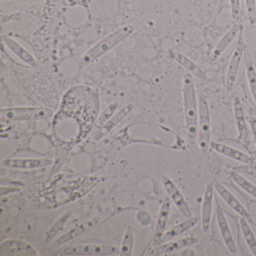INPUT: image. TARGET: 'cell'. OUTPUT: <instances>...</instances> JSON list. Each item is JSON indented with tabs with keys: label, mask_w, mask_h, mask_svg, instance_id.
Returning <instances> with one entry per match:
<instances>
[{
	"label": "cell",
	"mask_w": 256,
	"mask_h": 256,
	"mask_svg": "<svg viewBox=\"0 0 256 256\" xmlns=\"http://www.w3.org/2000/svg\"><path fill=\"white\" fill-rule=\"evenodd\" d=\"M182 100L185 114L186 130L188 138L193 140L198 136V108L196 100L194 80L191 74H186L182 78Z\"/></svg>",
	"instance_id": "cell-1"
},
{
	"label": "cell",
	"mask_w": 256,
	"mask_h": 256,
	"mask_svg": "<svg viewBox=\"0 0 256 256\" xmlns=\"http://www.w3.org/2000/svg\"><path fill=\"white\" fill-rule=\"evenodd\" d=\"M134 31L133 26H125L120 28L118 30L110 34V35L98 42L92 48L90 49L83 56H82V64H89L95 62L100 59L102 56L112 50V48L118 46L121 42L130 36Z\"/></svg>",
	"instance_id": "cell-2"
},
{
	"label": "cell",
	"mask_w": 256,
	"mask_h": 256,
	"mask_svg": "<svg viewBox=\"0 0 256 256\" xmlns=\"http://www.w3.org/2000/svg\"><path fill=\"white\" fill-rule=\"evenodd\" d=\"M52 115V109L43 107L8 108L0 110V120L2 122L38 120L47 119Z\"/></svg>",
	"instance_id": "cell-3"
},
{
	"label": "cell",
	"mask_w": 256,
	"mask_h": 256,
	"mask_svg": "<svg viewBox=\"0 0 256 256\" xmlns=\"http://www.w3.org/2000/svg\"><path fill=\"white\" fill-rule=\"evenodd\" d=\"M120 248L116 246L104 244H82L60 248L52 256H118Z\"/></svg>",
	"instance_id": "cell-4"
},
{
	"label": "cell",
	"mask_w": 256,
	"mask_h": 256,
	"mask_svg": "<svg viewBox=\"0 0 256 256\" xmlns=\"http://www.w3.org/2000/svg\"><path fill=\"white\" fill-rule=\"evenodd\" d=\"M210 113L208 98L200 95L198 102V142L200 150L208 152L210 142Z\"/></svg>",
	"instance_id": "cell-5"
},
{
	"label": "cell",
	"mask_w": 256,
	"mask_h": 256,
	"mask_svg": "<svg viewBox=\"0 0 256 256\" xmlns=\"http://www.w3.org/2000/svg\"><path fill=\"white\" fill-rule=\"evenodd\" d=\"M1 256H36L38 252L34 246L25 240L8 239L0 244Z\"/></svg>",
	"instance_id": "cell-6"
},
{
	"label": "cell",
	"mask_w": 256,
	"mask_h": 256,
	"mask_svg": "<svg viewBox=\"0 0 256 256\" xmlns=\"http://www.w3.org/2000/svg\"><path fill=\"white\" fill-rule=\"evenodd\" d=\"M162 182L164 190L167 192L168 197L174 204L180 214L186 218L192 216V212L191 208H190L188 202H186L184 194L180 191L179 188L176 186L174 181L167 176H163Z\"/></svg>",
	"instance_id": "cell-7"
},
{
	"label": "cell",
	"mask_w": 256,
	"mask_h": 256,
	"mask_svg": "<svg viewBox=\"0 0 256 256\" xmlns=\"http://www.w3.org/2000/svg\"><path fill=\"white\" fill-rule=\"evenodd\" d=\"M214 188L222 199L227 204L228 206H230L240 216L246 218L248 222H252V218L250 212L244 208L241 202L235 197L233 193L230 192L220 182H215Z\"/></svg>",
	"instance_id": "cell-8"
},
{
	"label": "cell",
	"mask_w": 256,
	"mask_h": 256,
	"mask_svg": "<svg viewBox=\"0 0 256 256\" xmlns=\"http://www.w3.org/2000/svg\"><path fill=\"white\" fill-rule=\"evenodd\" d=\"M216 216L218 230L221 234L222 238L226 248L228 250L229 252L235 254L238 251L236 242L234 239L233 234L230 230L226 214L220 204L217 205L216 208Z\"/></svg>",
	"instance_id": "cell-9"
},
{
	"label": "cell",
	"mask_w": 256,
	"mask_h": 256,
	"mask_svg": "<svg viewBox=\"0 0 256 256\" xmlns=\"http://www.w3.org/2000/svg\"><path fill=\"white\" fill-rule=\"evenodd\" d=\"M234 115L236 130H238V140L246 148H248L251 144L250 132H248L242 104L238 97H236L234 101Z\"/></svg>",
	"instance_id": "cell-10"
},
{
	"label": "cell",
	"mask_w": 256,
	"mask_h": 256,
	"mask_svg": "<svg viewBox=\"0 0 256 256\" xmlns=\"http://www.w3.org/2000/svg\"><path fill=\"white\" fill-rule=\"evenodd\" d=\"M214 184L210 182L206 186L204 192L203 200H202V228L204 233H208L210 227L212 220V206L214 200Z\"/></svg>",
	"instance_id": "cell-11"
},
{
	"label": "cell",
	"mask_w": 256,
	"mask_h": 256,
	"mask_svg": "<svg viewBox=\"0 0 256 256\" xmlns=\"http://www.w3.org/2000/svg\"><path fill=\"white\" fill-rule=\"evenodd\" d=\"M244 53V46L242 44H239L232 54L230 64L228 68L227 77H226V89L228 92H232L234 88Z\"/></svg>",
	"instance_id": "cell-12"
},
{
	"label": "cell",
	"mask_w": 256,
	"mask_h": 256,
	"mask_svg": "<svg viewBox=\"0 0 256 256\" xmlns=\"http://www.w3.org/2000/svg\"><path fill=\"white\" fill-rule=\"evenodd\" d=\"M197 242V239L194 236H187L182 239L178 240H170L164 244L156 245L155 247L150 251L149 254L150 256H162V254H167L169 252H173L176 250H181L186 247L190 246Z\"/></svg>",
	"instance_id": "cell-13"
},
{
	"label": "cell",
	"mask_w": 256,
	"mask_h": 256,
	"mask_svg": "<svg viewBox=\"0 0 256 256\" xmlns=\"http://www.w3.org/2000/svg\"><path fill=\"white\" fill-rule=\"evenodd\" d=\"M53 161L49 158H7L2 162L6 167L17 169H34L52 166Z\"/></svg>",
	"instance_id": "cell-14"
},
{
	"label": "cell",
	"mask_w": 256,
	"mask_h": 256,
	"mask_svg": "<svg viewBox=\"0 0 256 256\" xmlns=\"http://www.w3.org/2000/svg\"><path fill=\"white\" fill-rule=\"evenodd\" d=\"M198 218L196 216H192L190 218H186L185 221L181 222L180 223L174 226L172 228L168 230L167 232H164L162 236L158 240L156 245L164 244V242L172 240L178 236H180L181 234L196 226L198 223Z\"/></svg>",
	"instance_id": "cell-15"
},
{
	"label": "cell",
	"mask_w": 256,
	"mask_h": 256,
	"mask_svg": "<svg viewBox=\"0 0 256 256\" xmlns=\"http://www.w3.org/2000/svg\"><path fill=\"white\" fill-rule=\"evenodd\" d=\"M102 218L100 216L92 217L90 220H86L84 222L82 223L79 226H76L74 228L68 230L66 233L64 234L62 236H61L59 239L58 240V244H65L66 242H70L72 240L78 238L80 235L83 234L85 232L92 229V228L95 227L97 224L101 222Z\"/></svg>",
	"instance_id": "cell-16"
},
{
	"label": "cell",
	"mask_w": 256,
	"mask_h": 256,
	"mask_svg": "<svg viewBox=\"0 0 256 256\" xmlns=\"http://www.w3.org/2000/svg\"><path fill=\"white\" fill-rule=\"evenodd\" d=\"M210 146L216 152H218L230 160H234V161L239 162L244 164H250L252 162L251 156L240 150L232 148L228 145L218 143V142H212L210 144Z\"/></svg>",
	"instance_id": "cell-17"
},
{
	"label": "cell",
	"mask_w": 256,
	"mask_h": 256,
	"mask_svg": "<svg viewBox=\"0 0 256 256\" xmlns=\"http://www.w3.org/2000/svg\"><path fill=\"white\" fill-rule=\"evenodd\" d=\"M240 30V25L235 24L226 32L214 48L210 55L211 62H216L223 54L226 49L230 46V43L234 41Z\"/></svg>",
	"instance_id": "cell-18"
},
{
	"label": "cell",
	"mask_w": 256,
	"mask_h": 256,
	"mask_svg": "<svg viewBox=\"0 0 256 256\" xmlns=\"http://www.w3.org/2000/svg\"><path fill=\"white\" fill-rule=\"evenodd\" d=\"M169 197H166L162 204L157 218L156 224L155 233H154V245L156 244L158 240L161 238L166 230V224L170 214L172 202Z\"/></svg>",
	"instance_id": "cell-19"
},
{
	"label": "cell",
	"mask_w": 256,
	"mask_h": 256,
	"mask_svg": "<svg viewBox=\"0 0 256 256\" xmlns=\"http://www.w3.org/2000/svg\"><path fill=\"white\" fill-rule=\"evenodd\" d=\"M170 56H172L174 60H176L180 65L184 66L186 70H188L191 74H194L196 77L200 78V80L208 82V77L206 73H205L197 64H194L192 60L188 59L186 56L180 53V52H174V50H172V52H170Z\"/></svg>",
	"instance_id": "cell-20"
},
{
	"label": "cell",
	"mask_w": 256,
	"mask_h": 256,
	"mask_svg": "<svg viewBox=\"0 0 256 256\" xmlns=\"http://www.w3.org/2000/svg\"><path fill=\"white\" fill-rule=\"evenodd\" d=\"M2 42L14 54L17 55L19 58L24 61L26 64H29L31 66H36L37 62L35 58L32 54L28 52V50L24 48L23 46H20L16 40H12L10 37L4 36H2Z\"/></svg>",
	"instance_id": "cell-21"
},
{
	"label": "cell",
	"mask_w": 256,
	"mask_h": 256,
	"mask_svg": "<svg viewBox=\"0 0 256 256\" xmlns=\"http://www.w3.org/2000/svg\"><path fill=\"white\" fill-rule=\"evenodd\" d=\"M72 215V211H67L56 220L46 233V238H44V242L46 244L50 242L61 230H64V227L71 218Z\"/></svg>",
	"instance_id": "cell-22"
},
{
	"label": "cell",
	"mask_w": 256,
	"mask_h": 256,
	"mask_svg": "<svg viewBox=\"0 0 256 256\" xmlns=\"http://www.w3.org/2000/svg\"><path fill=\"white\" fill-rule=\"evenodd\" d=\"M240 226L247 246L250 248L252 254L256 256V236L250 227V222L246 218L240 217Z\"/></svg>",
	"instance_id": "cell-23"
},
{
	"label": "cell",
	"mask_w": 256,
	"mask_h": 256,
	"mask_svg": "<svg viewBox=\"0 0 256 256\" xmlns=\"http://www.w3.org/2000/svg\"><path fill=\"white\" fill-rule=\"evenodd\" d=\"M132 109L133 104H128V106L124 107L120 112H118L114 116H112V118L108 121L107 124L103 127L101 132H100V136H104V134L108 133L109 132L112 131L120 122H121V121L132 112Z\"/></svg>",
	"instance_id": "cell-24"
},
{
	"label": "cell",
	"mask_w": 256,
	"mask_h": 256,
	"mask_svg": "<svg viewBox=\"0 0 256 256\" xmlns=\"http://www.w3.org/2000/svg\"><path fill=\"white\" fill-rule=\"evenodd\" d=\"M230 176L232 180L240 187L245 191L247 194L251 196L252 197L256 199V186L252 182H250L246 178H244L240 174L232 170L230 172Z\"/></svg>",
	"instance_id": "cell-25"
},
{
	"label": "cell",
	"mask_w": 256,
	"mask_h": 256,
	"mask_svg": "<svg viewBox=\"0 0 256 256\" xmlns=\"http://www.w3.org/2000/svg\"><path fill=\"white\" fill-rule=\"evenodd\" d=\"M133 246H134V230L132 227L128 226L122 238L119 256H131L132 254Z\"/></svg>",
	"instance_id": "cell-26"
},
{
	"label": "cell",
	"mask_w": 256,
	"mask_h": 256,
	"mask_svg": "<svg viewBox=\"0 0 256 256\" xmlns=\"http://www.w3.org/2000/svg\"><path fill=\"white\" fill-rule=\"evenodd\" d=\"M246 73L250 92L254 102L256 104V70L254 65L250 61H247L246 62Z\"/></svg>",
	"instance_id": "cell-27"
},
{
	"label": "cell",
	"mask_w": 256,
	"mask_h": 256,
	"mask_svg": "<svg viewBox=\"0 0 256 256\" xmlns=\"http://www.w3.org/2000/svg\"><path fill=\"white\" fill-rule=\"evenodd\" d=\"M247 16L250 24H256V0H245Z\"/></svg>",
	"instance_id": "cell-28"
},
{
	"label": "cell",
	"mask_w": 256,
	"mask_h": 256,
	"mask_svg": "<svg viewBox=\"0 0 256 256\" xmlns=\"http://www.w3.org/2000/svg\"><path fill=\"white\" fill-rule=\"evenodd\" d=\"M230 6L232 18L238 22L240 16V0H230Z\"/></svg>",
	"instance_id": "cell-29"
},
{
	"label": "cell",
	"mask_w": 256,
	"mask_h": 256,
	"mask_svg": "<svg viewBox=\"0 0 256 256\" xmlns=\"http://www.w3.org/2000/svg\"><path fill=\"white\" fill-rule=\"evenodd\" d=\"M118 106V103L116 102L110 104V106L106 109V110L103 112L102 116H100L98 122H100V124H104L106 121L109 120V119L112 118V115H113V114L114 113L115 110H116Z\"/></svg>",
	"instance_id": "cell-30"
},
{
	"label": "cell",
	"mask_w": 256,
	"mask_h": 256,
	"mask_svg": "<svg viewBox=\"0 0 256 256\" xmlns=\"http://www.w3.org/2000/svg\"><path fill=\"white\" fill-rule=\"evenodd\" d=\"M20 188L17 186H2L0 188V196L1 197H4V196H8V194H12V193L18 192L20 191Z\"/></svg>",
	"instance_id": "cell-31"
},
{
	"label": "cell",
	"mask_w": 256,
	"mask_h": 256,
	"mask_svg": "<svg viewBox=\"0 0 256 256\" xmlns=\"http://www.w3.org/2000/svg\"><path fill=\"white\" fill-rule=\"evenodd\" d=\"M250 125L252 134L253 138H254V143L256 144V115L250 118Z\"/></svg>",
	"instance_id": "cell-32"
},
{
	"label": "cell",
	"mask_w": 256,
	"mask_h": 256,
	"mask_svg": "<svg viewBox=\"0 0 256 256\" xmlns=\"http://www.w3.org/2000/svg\"><path fill=\"white\" fill-rule=\"evenodd\" d=\"M79 1H80V0H66L67 4H68V5H74V4L79 2Z\"/></svg>",
	"instance_id": "cell-33"
}]
</instances>
